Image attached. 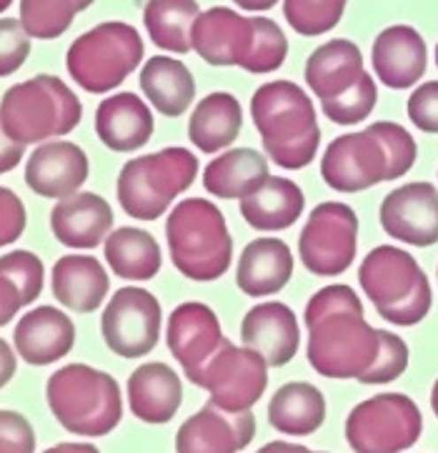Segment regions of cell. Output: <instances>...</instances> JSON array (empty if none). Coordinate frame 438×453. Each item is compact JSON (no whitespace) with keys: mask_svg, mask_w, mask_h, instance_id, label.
<instances>
[{"mask_svg":"<svg viewBox=\"0 0 438 453\" xmlns=\"http://www.w3.org/2000/svg\"><path fill=\"white\" fill-rule=\"evenodd\" d=\"M90 161L86 150L71 141H45L26 163V186L41 198L63 201L86 186Z\"/></svg>","mask_w":438,"mask_h":453,"instance_id":"17","label":"cell"},{"mask_svg":"<svg viewBox=\"0 0 438 453\" xmlns=\"http://www.w3.org/2000/svg\"><path fill=\"white\" fill-rule=\"evenodd\" d=\"M253 48L243 63V71L265 75L278 71L288 58V38L276 20L265 15H253Z\"/></svg>","mask_w":438,"mask_h":453,"instance_id":"37","label":"cell"},{"mask_svg":"<svg viewBox=\"0 0 438 453\" xmlns=\"http://www.w3.org/2000/svg\"><path fill=\"white\" fill-rule=\"evenodd\" d=\"M28 30L20 18H0V78L18 73L30 56Z\"/></svg>","mask_w":438,"mask_h":453,"instance_id":"41","label":"cell"},{"mask_svg":"<svg viewBox=\"0 0 438 453\" xmlns=\"http://www.w3.org/2000/svg\"><path fill=\"white\" fill-rule=\"evenodd\" d=\"M50 288L63 308L73 313H96L111 291V278L96 256L68 253L53 265Z\"/></svg>","mask_w":438,"mask_h":453,"instance_id":"25","label":"cell"},{"mask_svg":"<svg viewBox=\"0 0 438 453\" xmlns=\"http://www.w3.org/2000/svg\"><path fill=\"white\" fill-rule=\"evenodd\" d=\"M256 453H313L306 446H301V443H288V441H271V443H265L263 449H258Z\"/></svg>","mask_w":438,"mask_h":453,"instance_id":"48","label":"cell"},{"mask_svg":"<svg viewBox=\"0 0 438 453\" xmlns=\"http://www.w3.org/2000/svg\"><path fill=\"white\" fill-rule=\"evenodd\" d=\"M26 226H28L26 203L18 198L15 190L0 186V249L13 246L26 234Z\"/></svg>","mask_w":438,"mask_h":453,"instance_id":"44","label":"cell"},{"mask_svg":"<svg viewBox=\"0 0 438 453\" xmlns=\"http://www.w3.org/2000/svg\"><path fill=\"white\" fill-rule=\"evenodd\" d=\"M234 5H238V11H246V13H265V11L276 8L278 0H234Z\"/></svg>","mask_w":438,"mask_h":453,"instance_id":"49","label":"cell"},{"mask_svg":"<svg viewBox=\"0 0 438 453\" xmlns=\"http://www.w3.org/2000/svg\"><path fill=\"white\" fill-rule=\"evenodd\" d=\"M23 156H26V146H20L18 141H13L5 133L3 123H0V176L3 173H11L13 168H18L20 161H23Z\"/></svg>","mask_w":438,"mask_h":453,"instance_id":"46","label":"cell"},{"mask_svg":"<svg viewBox=\"0 0 438 453\" xmlns=\"http://www.w3.org/2000/svg\"><path fill=\"white\" fill-rule=\"evenodd\" d=\"M26 308V298L20 288L8 276L0 273V328L8 326L18 316V311Z\"/></svg>","mask_w":438,"mask_h":453,"instance_id":"45","label":"cell"},{"mask_svg":"<svg viewBox=\"0 0 438 453\" xmlns=\"http://www.w3.org/2000/svg\"><path fill=\"white\" fill-rule=\"evenodd\" d=\"M436 273H438V271H436Z\"/></svg>","mask_w":438,"mask_h":453,"instance_id":"54","label":"cell"},{"mask_svg":"<svg viewBox=\"0 0 438 453\" xmlns=\"http://www.w3.org/2000/svg\"><path fill=\"white\" fill-rule=\"evenodd\" d=\"M201 13L204 11L198 0H148L143 8V26L156 48L186 56L193 50L190 33Z\"/></svg>","mask_w":438,"mask_h":453,"instance_id":"34","label":"cell"},{"mask_svg":"<svg viewBox=\"0 0 438 453\" xmlns=\"http://www.w3.org/2000/svg\"><path fill=\"white\" fill-rule=\"evenodd\" d=\"M243 128V108L234 93H208L190 111L188 138L201 153H223L234 146Z\"/></svg>","mask_w":438,"mask_h":453,"instance_id":"29","label":"cell"},{"mask_svg":"<svg viewBox=\"0 0 438 453\" xmlns=\"http://www.w3.org/2000/svg\"><path fill=\"white\" fill-rule=\"evenodd\" d=\"M409 120L421 133H438V81H426L419 88L411 90L406 103Z\"/></svg>","mask_w":438,"mask_h":453,"instance_id":"42","label":"cell"},{"mask_svg":"<svg viewBox=\"0 0 438 453\" xmlns=\"http://www.w3.org/2000/svg\"><path fill=\"white\" fill-rule=\"evenodd\" d=\"M161 301L138 286L118 288L103 308L101 334L105 346L120 358H143L161 341Z\"/></svg>","mask_w":438,"mask_h":453,"instance_id":"13","label":"cell"},{"mask_svg":"<svg viewBox=\"0 0 438 453\" xmlns=\"http://www.w3.org/2000/svg\"><path fill=\"white\" fill-rule=\"evenodd\" d=\"M126 388L131 413L143 424L163 426L173 421L183 403V383L173 368L161 361L138 365Z\"/></svg>","mask_w":438,"mask_h":453,"instance_id":"26","label":"cell"},{"mask_svg":"<svg viewBox=\"0 0 438 453\" xmlns=\"http://www.w3.org/2000/svg\"><path fill=\"white\" fill-rule=\"evenodd\" d=\"M436 68H438V43H436Z\"/></svg>","mask_w":438,"mask_h":453,"instance_id":"53","label":"cell"},{"mask_svg":"<svg viewBox=\"0 0 438 453\" xmlns=\"http://www.w3.org/2000/svg\"><path fill=\"white\" fill-rule=\"evenodd\" d=\"M321 178L338 193H361L394 178V161L379 126L343 133L334 138L321 156Z\"/></svg>","mask_w":438,"mask_h":453,"instance_id":"10","label":"cell"},{"mask_svg":"<svg viewBox=\"0 0 438 453\" xmlns=\"http://www.w3.org/2000/svg\"><path fill=\"white\" fill-rule=\"evenodd\" d=\"M308 328L306 356L323 379H361L376 364L380 328L365 321L358 293L346 283H331L308 298L304 311Z\"/></svg>","mask_w":438,"mask_h":453,"instance_id":"1","label":"cell"},{"mask_svg":"<svg viewBox=\"0 0 438 453\" xmlns=\"http://www.w3.org/2000/svg\"><path fill=\"white\" fill-rule=\"evenodd\" d=\"M376 103H379V86H376L373 75L365 71L353 88L341 93L334 101H323L321 111L328 120L349 128V126L364 123L365 118L373 113Z\"/></svg>","mask_w":438,"mask_h":453,"instance_id":"38","label":"cell"},{"mask_svg":"<svg viewBox=\"0 0 438 453\" xmlns=\"http://www.w3.org/2000/svg\"><path fill=\"white\" fill-rule=\"evenodd\" d=\"M198 168L196 153L181 146L135 156L118 173V205L135 220H158L196 183Z\"/></svg>","mask_w":438,"mask_h":453,"instance_id":"7","label":"cell"},{"mask_svg":"<svg viewBox=\"0 0 438 453\" xmlns=\"http://www.w3.org/2000/svg\"><path fill=\"white\" fill-rule=\"evenodd\" d=\"M250 118L268 158L278 168L301 171L319 156V113L306 90L293 81H268L250 98Z\"/></svg>","mask_w":438,"mask_h":453,"instance_id":"2","label":"cell"},{"mask_svg":"<svg viewBox=\"0 0 438 453\" xmlns=\"http://www.w3.org/2000/svg\"><path fill=\"white\" fill-rule=\"evenodd\" d=\"M349 0H283V18L298 35H326L343 20Z\"/></svg>","mask_w":438,"mask_h":453,"instance_id":"36","label":"cell"},{"mask_svg":"<svg viewBox=\"0 0 438 453\" xmlns=\"http://www.w3.org/2000/svg\"><path fill=\"white\" fill-rule=\"evenodd\" d=\"M96 0H20L18 18L30 38L56 41L73 26L75 15L88 11Z\"/></svg>","mask_w":438,"mask_h":453,"instance_id":"35","label":"cell"},{"mask_svg":"<svg viewBox=\"0 0 438 453\" xmlns=\"http://www.w3.org/2000/svg\"><path fill=\"white\" fill-rule=\"evenodd\" d=\"M45 398L56 421L75 436H108L123 418L118 380L93 365L71 364L58 368L48 379Z\"/></svg>","mask_w":438,"mask_h":453,"instance_id":"5","label":"cell"},{"mask_svg":"<svg viewBox=\"0 0 438 453\" xmlns=\"http://www.w3.org/2000/svg\"><path fill=\"white\" fill-rule=\"evenodd\" d=\"M13 346L28 365L58 364L73 351L75 323L56 306L30 308L13 328Z\"/></svg>","mask_w":438,"mask_h":453,"instance_id":"22","label":"cell"},{"mask_svg":"<svg viewBox=\"0 0 438 453\" xmlns=\"http://www.w3.org/2000/svg\"><path fill=\"white\" fill-rule=\"evenodd\" d=\"M326 421V395L306 380L283 383L268 403V424L286 436H311Z\"/></svg>","mask_w":438,"mask_h":453,"instance_id":"33","label":"cell"},{"mask_svg":"<svg viewBox=\"0 0 438 453\" xmlns=\"http://www.w3.org/2000/svg\"><path fill=\"white\" fill-rule=\"evenodd\" d=\"M271 176L268 158L256 148H228L204 168V188L220 201H241Z\"/></svg>","mask_w":438,"mask_h":453,"instance_id":"30","label":"cell"},{"mask_svg":"<svg viewBox=\"0 0 438 453\" xmlns=\"http://www.w3.org/2000/svg\"><path fill=\"white\" fill-rule=\"evenodd\" d=\"M15 368H18L15 349H11V343L5 338H0V388H5L13 380Z\"/></svg>","mask_w":438,"mask_h":453,"instance_id":"47","label":"cell"},{"mask_svg":"<svg viewBox=\"0 0 438 453\" xmlns=\"http://www.w3.org/2000/svg\"><path fill=\"white\" fill-rule=\"evenodd\" d=\"M431 411L436 413V418H438V379L436 383H434V388H431Z\"/></svg>","mask_w":438,"mask_h":453,"instance_id":"51","label":"cell"},{"mask_svg":"<svg viewBox=\"0 0 438 453\" xmlns=\"http://www.w3.org/2000/svg\"><path fill=\"white\" fill-rule=\"evenodd\" d=\"M13 5V0H0V13H5Z\"/></svg>","mask_w":438,"mask_h":453,"instance_id":"52","label":"cell"},{"mask_svg":"<svg viewBox=\"0 0 438 453\" xmlns=\"http://www.w3.org/2000/svg\"><path fill=\"white\" fill-rule=\"evenodd\" d=\"M253 15L249 18L234 8L216 5L204 11L193 23L190 45L208 65L243 68L253 48Z\"/></svg>","mask_w":438,"mask_h":453,"instance_id":"16","label":"cell"},{"mask_svg":"<svg viewBox=\"0 0 438 453\" xmlns=\"http://www.w3.org/2000/svg\"><path fill=\"white\" fill-rule=\"evenodd\" d=\"M83 120V105L58 75H35L3 93L0 123L20 146L68 135Z\"/></svg>","mask_w":438,"mask_h":453,"instance_id":"6","label":"cell"},{"mask_svg":"<svg viewBox=\"0 0 438 453\" xmlns=\"http://www.w3.org/2000/svg\"><path fill=\"white\" fill-rule=\"evenodd\" d=\"M256 436V416L250 411L226 413L205 403L188 416L175 434V453H241Z\"/></svg>","mask_w":438,"mask_h":453,"instance_id":"18","label":"cell"},{"mask_svg":"<svg viewBox=\"0 0 438 453\" xmlns=\"http://www.w3.org/2000/svg\"><path fill=\"white\" fill-rule=\"evenodd\" d=\"M43 453H101L93 443H58L53 449H45Z\"/></svg>","mask_w":438,"mask_h":453,"instance_id":"50","label":"cell"},{"mask_svg":"<svg viewBox=\"0 0 438 453\" xmlns=\"http://www.w3.org/2000/svg\"><path fill=\"white\" fill-rule=\"evenodd\" d=\"M153 128L156 120L150 105L131 90L108 96L96 111V133L113 153H133L148 146Z\"/></svg>","mask_w":438,"mask_h":453,"instance_id":"23","label":"cell"},{"mask_svg":"<svg viewBox=\"0 0 438 453\" xmlns=\"http://www.w3.org/2000/svg\"><path fill=\"white\" fill-rule=\"evenodd\" d=\"M406 368H409V346H406V341L398 334H394V331H383L380 328L379 358L358 379V383L386 386V383H394L396 379H401L406 373Z\"/></svg>","mask_w":438,"mask_h":453,"instance_id":"40","label":"cell"},{"mask_svg":"<svg viewBox=\"0 0 438 453\" xmlns=\"http://www.w3.org/2000/svg\"><path fill=\"white\" fill-rule=\"evenodd\" d=\"M0 453H35V431L18 411L0 409Z\"/></svg>","mask_w":438,"mask_h":453,"instance_id":"43","label":"cell"},{"mask_svg":"<svg viewBox=\"0 0 438 453\" xmlns=\"http://www.w3.org/2000/svg\"><path fill=\"white\" fill-rule=\"evenodd\" d=\"M241 216L250 228L263 234L288 231L304 216L306 196L291 178L268 176L258 188L238 201Z\"/></svg>","mask_w":438,"mask_h":453,"instance_id":"28","label":"cell"},{"mask_svg":"<svg viewBox=\"0 0 438 453\" xmlns=\"http://www.w3.org/2000/svg\"><path fill=\"white\" fill-rule=\"evenodd\" d=\"M103 256L108 268L123 280L143 283L158 276L163 265V253L158 241L146 228L120 226L113 228L103 243Z\"/></svg>","mask_w":438,"mask_h":453,"instance_id":"32","label":"cell"},{"mask_svg":"<svg viewBox=\"0 0 438 453\" xmlns=\"http://www.w3.org/2000/svg\"><path fill=\"white\" fill-rule=\"evenodd\" d=\"M113 223L116 219L111 203L90 190H78L50 211V231L65 249H98L113 231Z\"/></svg>","mask_w":438,"mask_h":453,"instance_id":"21","label":"cell"},{"mask_svg":"<svg viewBox=\"0 0 438 453\" xmlns=\"http://www.w3.org/2000/svg\"><path fill=\"white\" fill-rule=\"evenodd\" d=\"M268 368L261 353L249 346H234L228 338L223 341L213 358L201 368V373L190 380L193 386L205 388L216 409L226 413L250 411L268 388Z\"/></svg>","mask_w":438,"mask_h":453,"instance_id":"12","label":"cell"},{"mask_svg":"<svg viewBox=\"0 0 438 453\" xmlns=\"http://www.w3.org/2000/svg\"><path fill=\"white\" fill-rule=\"evenodd\" d=\"M143 56L146 45L138 28L123 20H105L75 38L65 53V68L86 93H111L141 68Z\"/></svg>","mask_w":438,"mask_h":453,"instance_id":"8","label":"cell"},{"mask_svg":"<svg viewBox=\"0 0 438 453\" xmlns=\"http://www.w3.org/2000/svg\"><path fill=\"white\" fill-rule=\"evenodd\" d=\"M241 341L258 351L271 368H283L301 349L298 316L280 301H265L253 306L241 323Z\"/></svg>","mask_w":438,"mask_h":453,"instance_id":"20","label":"cell"},{"mask_svg":"<svg viewBox=\"0 0 438 453\" xmlns=\"http://www.w3.org/2000/svg\"><path fill=\"white\" fill-rule=\"evenodd\" d=\"M223 341L226 338L216 311L201 301H186L168 316L165 343L188 380L201 373V368L213 358Z\"/></svg>","mask_w":438,"mask_h":453,"instance_id":"15","label":"cell"},{"mask_svg":"<svg viewBox=\"0 0 438 453\" xmlns=\"http://www.w3.org/2000/svg\"><path fill=\"white\" fill-rule=\"evenodd\" d=\"M380 228L403 246L431 249L438 243V188L413 180L394 188L379 208Z\"/></svg>","mask_w":438,"mask_h":453,"instance_id":"14","label":"cell"},{"mask_svg":"<svg viewBox=\"0 0 438 453\" xmlns=\"http://www.w3.org/2000/svg\"><path fill=\"white\" fill-rule=\"evenodd\" d=\"M371 65L380 86L391 90L416 88L428 68L424 35L406 23L383 28L371 45Z\"/></svg>","mask_w":438,"mask_h":453,"instance_id":"19","label":"cell"},{"mask_svg":"<svg viewBox=\"0 0 438 453\" xmlns=\"http://www.w3.org/2000/svg\"><path fill=\"white\" fill-rule=\"evenodd\" d=\"M424 416L406 394L365 398L346 418V441L353 453H403L419 443Z\"/></svg>","mask_w":438,"mask_h":453,"instance_id":"9","label":"cell"},{"mask_svg":"<svg viewBox=\"0 0 438 453\" xmlns=\"http://www.w3.org/2000/svg\"><path fill=\"white\" fill-rule=\"evenodd\" d=\"M293 250L286 241L263 235L250 241L238 256L235 286L250 298H268L280 293L293 278Z\"/></svg>","mask_w":438,"mask_h":453,"instance_id":"24","label":"cell"},{"mask_svg":"<svg viewBox=\"0 0 438 453\" xmlns=\"http://www.w3.org/2000/svg\"><path fill=\"white\" fill-rule=\"evenodd\" d=\"M138 83L143 96L165 118H181L196 101V78L183 60L153 56L143 63Z\"/></svg>","mask_w":438,"mask_h":453,"instance_id":"31","label":"cell"},{"mask_svg":"<svg viewBox=\"0 0 438 453\" xmlns=\"http://www.w3.org/2000/svg\"><path fill=\"white\" fill-rule=\"evenodd\" d=\"M364 73V53L349 38H331L319 45L308 56L304 68L306 86L321 103L334 101L341 93L353 88Z\"/></svg>","mask_w":438,"mask_h":453,"instance_id":"27","label":"cell"},{"mask_svg":"<svg viewBox=\"0 0 438 453\" xmlns=\"http://www.w3.org/2000/svg\"><path fill=\"white\" fill-rule=\"evenodd\" d=\"M165 243L178 273L198 283L219 280L234 264V235L223 211L208 198H186L171 208Z\"/></svg>","mask_w":438,"mask_h":453,"instance_id":"3","label":"cell"},{"mask_svg":"<svg viewBox=\"0 0 438 453\" xmlns=\"http://www.w3.org/2000/svg\"><path fill=\"white\" fill-rule=\"evenodd\" d=\"M358 250V216L338 201L319 203L298 235V258L308 273L334 278L346 273Z\"/></svg>","mask_w":438,"mask_h":453,"instance_id":"11","label":"cell"},{"mask_svg":"<svg viewBox=\"0 0 438 453\" xmlns=\"http://www.w3.org/2000/svg\"><path fill=\"white\" fill-rule=\"evenodd\" d=\"M0 273L11 278L20 288L23 298H26V306H33L38 301V296L43 293L45 268L43 261L33 250L18 249L0 256Z\"/></svg>","mask_w":438,"mask_h":453,"instance_id":"39","label":"cell"},{"mask_svg":"<svg viewBox=\"0 0 438 453\" xmlns=\"http://www.w3.org/2000/svg\"><path fill=\"white\" fill-rule=\"evenodd\" d=\"M358 286L386 323L411 328L434 306V288L426 271L406 249L379 246L358 265Z\"/></svg>","mask_w":438,"mask_h":453,"instance_id":"4","label":"cell"}]
</instances>
